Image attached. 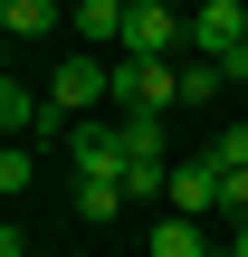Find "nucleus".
<instances>
[{
  "instance_id": "obj_1",
  "label": "nucleus",
  "mask_w": 248,
  "mask_h": 257,
  "mask_svg": "<svg viewBox=\"0 0 248 257\" xmlns=\"http://www.w3.org/2000/svg\"><path fill=\"white\" fill-rule=\"evenodd\" d=\"M105 105H115V114H162V105H182V57H115Z\"/></svg>"
},
{
  "instance_id": "obj_2",
  "label": "nucleus",
  "mask_w": 248,
  "mask_h": 257,
  "mask_svg": "<svg viewBox=\"0 0 248 257\" xmlns=\"http://www.w3.org/2000/svg\"><path fill=\"white\" fill-rule=\"evenodd\" d=\"M124 57H182L191 48V19H182V0H124V38H115Z\"/></svg>"
},
{
  "instance_id": "obj_3",
  "label": "nucleus",
  "mask_w": 248,
  "mask_h": 257,
  "mask_svg": "<svg viewBox=\"0 0 248 257\" xmlns=\"http://www.w3.org/2000/svg\"><path fill=\"white\" fill-rule=\"evenodd\" d=\"M105 76H115V57H96V48H67L57 57V76H48V124H86V105H105Z\"/></svg>"
},
{
  "instance_id": "obj_4",
  "label": "nucleus",
  "mask_w": 248,
  "mask_h": 257,
  "mask_svg": "<svg viewBox=\"0 0 248 257\" xmlns=\"http://www.w3.org/2000/svg\"><path fill=\"white\" fill-rule=\"evenodd\" d=\"M76 181H124V124H67Z\"/></svg>"
},
{
  "instance_id": "obj_5",
  "label": "nucleus",
  "mask_w": 248,
  "mask_h": 257,
  "mask_svg": "<svg viewBox=\"0 0 248 257\" xmlns=\"http://www.w3.org/2000/svg\"><path fill=\"white\" fill-rule=\"evenodd\" d=\"M162 210H182V219H210V210H220V162H210V153L172 162V191H162Z\"/></svg>"
},
{
  "instance_id": "obj_6",
  "label": "nucleus",
  "mask_w": 248,
  "mask_h": 257,
  "mask_svg": "<svg viewBox=\"0 0 248 257\" xmlns=\"http://www.w3.org/2000/svg\"><path fill=\"white\" fill-rule=\"evenodd\" d=\"M239 38H248V0H220V10L191 19V57H220V48H239Z\"/></svg>"
},
{
  "instance_id": "obj_7",
  "label": "nucleus",
  "mask_w": 248,
  "mask_h": 257,
  "mask_svg": "<svg viewBox=\"0 0 248 257\" xmlns=\"http://www.w3.org/2000/svg\"><path fill=\"white\" fill-rule=\"evenodd\" d=\"M57 0H0V38H57Z\"/></svg>"
},
{
  "instance_id": "obj_8",
  "label": "nucleus",
  "mask_w": 248,
  "mask_h": 257,
  "mask_svg": "<svg viewBox=\"0 0 248 257\" xmlns=\"http://www.w3.org/2000/svg\"><path fill=\"white\" fill-rule=\"evenodd\" d=\"M38 124H48V95L19 86V76H0V134H38Z\"/></svg>"
},
{
  "instance_id": "obj_9",
  "label": "nucleus",
  "mask_w": 248,
  "mask_h": 257,
  "mask_svg": "<svg viewBox=\"0 0 248 257\" xmlns=\"http://www.w3.org/2000/svg\"><path fill=\"white\" fill-rule=\"evenodd\" d=\"M67 19H76V38H86V48H105V38H124V0H76Z\"/></svg>"
},
{
  "instance_id": "obj_10",
  "label": "nucleus",
  "mask_w": 248,
  "mask_h": 257,
  "mask_svg": "<svg viewBox=\"0 0 248 257\" xmlns=\"http://www.w3.org/2000/svg\"><path fill=\"white\" fill-rule=\"evenodd\" d=\"M210 238H201V219H182V210H162L153 219V257H201Z\"/></svg>"
},
{
  "instance_id": "obj_11",
  "label": "nucleus",
  "mask_w": 248,
  "mask_h": 257,
  "mask_svg": "<svg viewBox=\"0 0 248 257\" xmlns=\"http://www.w3.org/2000/svg\"><path fill=\"white\" fill-rule=\"evenodd\" d=\"M115 210H134L124 181H76V219H115Z\"/></svg>"
},
{
  "instance_id": "obj_12",
  "label": "nucleus",
  "mask_w": 248,
  "mask_h": 257,
  "mask_svg": "<svg viewBox=\"0 0 248 257\" xmlns=\"http://www.w3.org/2000/svg\"><path fill=\"white\" fill-rule=\"evenodd\" d=\"M182 105H220V67L210 57H182Z\"/></svg>"
},
{
  "instance_id": "obj_13",
  "label": "nucleus",
  "mask_w": 248,
  "mask_h": 257,
  "mask_svg": "<svg viewBox=\"0 0 248 257\" xmlns=\"http://www.w3.org/2000/svg\"><path fill=\"white\" fill-rule=\"evenodd\" d=\"M29 181H38V153H19V143H0V200H10V191H29Z\"/></svg>"
},
{
  "instance_id": "obj_14",
  "label": "nucleus",
  "mask_w": 248,
  "mask_h": 257,
  "mask_svg": "<svg viewBox=\"0 0 248 257\" xmlns=\"http://www.w3.org/2000/svg\"><path fill=\"white\" fill-rule=\"evenodd\" d=\"M210 162H220V172H248V124H220V143H210Z\"/></svg>"
},
{
  "instance_id": "obj_15",
  "label": "nucleus",
  "mask_w": 248,
  "mask_h": 257,
  "mask_svg": "<svg viewBox=\"0 0 248 257\" xmlns=\"http://www.w3.org/2000/svg\"><path fill=\"white\" fill-rule=\"evenodd\" d=\"M220 219H248V172H220Z\"/></svg>"
},
{
  "instance_id": "obj_16",
  "label": "nucleus",
  "mask_w": 248,
  "mask_h": 257,
  "mask_svg": "<svg viewBox=\"0 0 248 257\" xmlns=\"http://www.w3.org/2000/svg\"><path fill=\"white\" fill-rule=\"evenodd\" d=\"M210 67H220V86H248V38H239V48H220Z\"/></svg>"
},
{
  "instance_id": "obj_17",
  "label": "nucleus",
  "mask_w": 248,
  "mask_h": 257,
  "mask_svg": "<svg viewBox=\"0 0 248 257\" xmlns=\"http://www.w3.org/2000/svg\"><path fill=\"white\" fill-rule=\"evenodd\" d=\"M0 257H29V238H19V229H0Z\"/></svg>"
},
{
  "instance_id": "obj_18",
  "label": "nucleus",
  "mask_w": 248,
  "mask_h": 257,
  "mask_svg": "<svg viewBox=\"0 0 248 257\" xmlns=\"http://www.w3.org/2000/svg\"><path fill=\"white\" fill-rule=\"evenodd\" d=\"M229 248H239V257H248V219H229Z\"/></svg>"
},
{
  "instance_id": "obj_19",
  "label": "nucleus",
  "mask_w": 248,
  "mask_h": 257,
  "mask_svg": "<svg viewBox=\"0 0 248 257\" xmlns=\"http://www.w3.org/2000/svg\"><path fill=\"white\" fill-rule=\"evenodd\" d=\"M201 10H220V0H182V19H201Z\"/></svg>"
},
{
  "instance_id": "obj_20",
  "label": "nucleus",
  "mask_w": 248,
  "mask_h": 257,
  "mask_svg": "<svg viewBox=\"0 0 248 257\" xmlns=\"http://www.w3.org/2000/svg\"><path fill=\"white\" fill-rule=\"evenodd\" d=\"M201 257H239V248H229V238H210V248H201Z\"/></svg>"
},
{
  "instance_id": "obj_21",
  "label": "nucleus",
  "mask_w": 248,
  "mask_h": 257,
  "mask_svg": "<svg viewBox=\"0 0 248 257\" xmlns=\"http://www.w3.org/2000/svg\"><path fill=\"white\" fill-rule=\"evenodd\" d=\"M0 76H10V38H0Z\"/></svg>"
}]
</instances>
